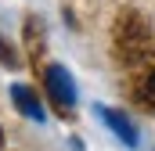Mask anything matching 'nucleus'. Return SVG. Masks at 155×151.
Listing matches in <instances>:
<instances>
[{"label":"nucleus","mask_w":155,"mask_h":151,"mask_svg":"<svg viewBox=\"0 0 155 151\" xmlns=\"http://www.w3.org/2000/svg\"><path fill=\"white\" fill-rule=\"evenodd\" d=\"M97 115L108 122V130L116 133V137L126 144V148H137V130L130 126V119H126L123 112H116V108H97Z\"/></svg>","instance_id":"obj_4"},{"label":"nucleus","mask_w":155,"mask_h":151,"mask_svg":"<svg viewBox=\"0 0 155 151\" xmlns=\"http://www.w3.org/2000/svg\"><path fill=\"white\" fill-rule=\"evenodd\" d=\"M0 61H4V65H15V50H11L4 40H0Z\"/></svg>","instance_id":"obj_7"},{"label":"nucleus","mask_w":155,"mask_h":151,"mask_svg":"<svg viewBox=\"0 0 155 151\" xmlns=\"http://www.w3.org/2000/svg\"><path fill=\"white\" fill-rule=\"evenodd\" d=\"M43 83H47L51 101L61 112H72V104H76V83H72V76L65 72V65H47L43 69Z\"/></svg>","instance_id":"obj_3"},{"label":"nucleus","mask_w":155,"mask_h":151,"mask_svg":"<svg viewBox=\"0 0 155 151\" xmlns=\"http://www.w3.org/2000/svg\"><path fill=\"white\" fill-rule=\"evenodd\" d=\"M11 97H15V108L25 115V119H33V122H43V104L36 101V94H33L29 86L15 83V86H11Z\"/></svg>","instance_id":"obj_5"},{"label":"nucleus","mask_w":155,"mask_h":151,"mask_svg":"<svg viewBox=\"0 0 155 151\" xmlns=\"http://www.w3.org/2000/svg\"><path fill=\"white\" fill-rule=\"evenodd\" d=\"M25 40H29L33 61H40V50H43V25H40V18H29L25 22Z\"/></svg>","instance_id":"obj_6"},{"label":"nucleus","mask_w":155,"mask_h":151,"mask_svg":"<svg viewBox=\"0 0 155 151\" xmlns=\"http://www.w3.org/2000/svg\"><path fill=\"white\" fill-rule=\"evenodd\" d=\"M126 90H130V97H134L137 108H144V112L155 115V47H148L144 58L130 65V83H126Z\"/></svg>","instance_id":"obj_2"},{"label":"nucleus","mask_w":155,"mask_h":151,"mask_svg":"<svg viewBox=\"0 0 155 151\" xmlns=\"http://www.w3.org/2000/svg\"><path fill=\"white\" fill-rule=\"evenodd\" d=\"M0 148H4V130H0Z\"/></svg>","instance_id":"obj_8"},{"label":"nucleus","mask_w":155,"mask_h":151,"mask_svg":"<svg viewBox=\"0 0 155 151\" xmlns=\"http://www.w3.org/2000/svg\"><path fill=\"white\" fill-rule=\"evenodd\" d=\"M148 47H152V22L137 7H123L116 25H112V50H116V58L130 69L134 61L144 58Z\"/></svg>","instance_id":"obj_1"}]
</instances>
